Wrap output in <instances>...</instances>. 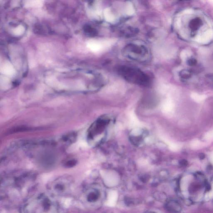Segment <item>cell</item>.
<instances>
[{
  "label": "cell",
  "mask_w": 213,
  "mask_h": 213,
  "mask_svg": "<svg viewBox=\"0 0 213 213\" xmlns=\"http://www.w3.org/2000/svg\"><path fill=\"white\" fill-rule=\"evenodd\" d=\"M21 213H58V207L49 196L41 194L27 200Z\"/></svg>",
  "instance_id": "2"
},
{
  "label": "cell",
  "mask_w": 213,
  "mask_h": 213,
  "mask_svg": "<svg viewBox=\"0 0 213 213\" xmlns=\"http://www.w3.org/2000/svg\"><path fill=\"white\" fill-rule=\"evenodd\" d=\"M36 176L32 172H17L1 178V197L9 203H15L27 196L35 187Z\"/></svg>",
  "instance_id": "1"
},
{
  "label": "cell",
  "mask_w": 213,
  "mask_h": 213,
  "mask_svg": "<svg viewBox=\"0 0 213 213\" xmlns=\"http://www.w3.org/2000/svg\"><path fill=\"white\" fill-rule=\"evenodd\" d=\"M89 47L94 51H99L103 47V44L102 43L97 41L91 42L89 44Z\"/></svg>",
  "instance_id": "6"
},
{
  "label": "cell",
  "mask_w": 213,
  "mask_h": 213,
  "mask_svg": "<svg viewBox=\"0 0 213 213\" xmlns=\"http://www.w3.org/2000/svg\"><path fill=\"white\" fill-rule=\"evenodd\" d=\"M73 186V178L69 176H63L51 181L48 184L47 188L51 195L64 196L70 194Z\"/></svg>",
  "instance_id": "3"
},
{
  "label": "cell",
  "mask_w": 213,
  "mask_h": 213,
  "mask_svg": "<svg viewBox=\"0 0 213 213\" xmlns=\"http://www.w3.org/2000/svg\"><path fill=\"white\" fill-rule=\"evenodd\" d=\"M76 164V161L74 160H70L68 161L67 162H66L65 164V166L66 167H71L74 166Z\"/></svg>",
  "instance_id": "7"
},
{
  "label": "cell",
  "mask_w": 213,
  "mask_h": 213,
  "mask_svg": "<svg viewBox=\"0 0 213 213\" xmlns=\"http://www.w3.org/2000/svg\"></svg>",
  "instance_id": "9"
},
{
  "label": "cell",
  "mask_w": 213,
  "mask_h": 213,
  "mask_svg": "<svg viewBox=\"0 0 213 213\" xmlns=\"http://www.w3.org/2000/svg\"><path fill=\"white\" fill-rule=\"evenodd\" d=\"M166 208L170 212L180 213L181 210L180 203L174 200H170L166 204Z\"/></svg>",
  "instance_id": "5"
},
{
  "label": "cell",
  "mask_w": 213,
  "mask_h": 213,
  "mask_svg": "<svg viewBox=\"0 0 213 213\" xmlns=\"http://www.w3.org/2000/svg\"></svg>",
  "instance_id": "10"
},
{
  "label": "cell",
  "mask_w": 213,
  "mask_h": 213,
  "mask_svg": "<svg viewBox=\"0 0 213 213\" xmlns=\"http://www.w3.org/2000/svg\"><path fill=\"white\" fill-rule=\"evenodd\" d=\"M199 158L200 160H203V159H204L205 158V155L203 153L200 154H199Z\"/></svg>",
  "instance_id": "8"
},
{
  "label": "cell",
  "mask_w": 213,
  "mask_h": 213,
  "mask_svg": "<svg viewBox=\"0 0 213 213\" xmlns=\"http://www.w3.org/2000/svg\"><path fill=\"white\" fill-rule=\"evenodd\" d=\"M84 195L85 199L88 203H93L98 200L100 194L97 190L93 189L86 190Z\"/></svg>",
  "instance_id": "4"
}]
</instances>
